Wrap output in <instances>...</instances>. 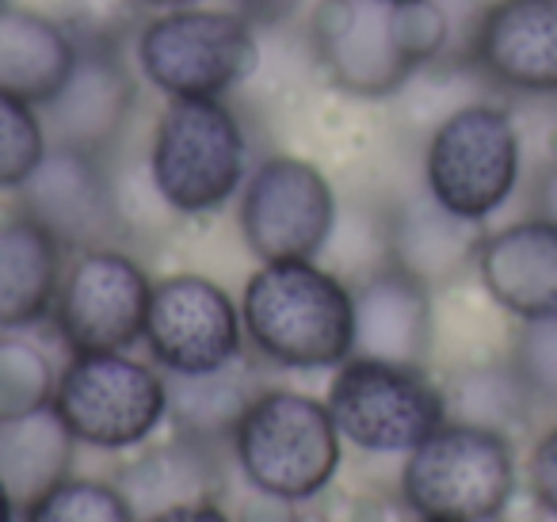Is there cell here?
<instances>
[{"label":"cell","instance_id":"obj_1","mask_svg":"<svg viewBox=\"0 0 557 522\" xmlns=\"http://www.w3.org/2000/svg\"><path fill=\"white\" fill-rule=\"evenodd\" d=\"M447 39L450 20L440 0H318L310 12L313 62L351 100L405 92Z\"/></svg>","mask_w":557,"mask_h":522},{"label":"cell","instance_id":"obj_2","mask_svg":"<svg viewBox=\"0 0 557 522\" xmlns=\"http://www.w3.org/2000/svg\"><path fill=\"white\" fill-rule=\"evenodd\" d=\"M240 328L271 366L336 370L356 351V298L318 260H271L240 290Z\"/></svg>","mask_w":557,"mask_h":522},{"label":"cell","instance_id":"obj_3","mask_svg":"<svg viewBox=\"0 0 557 522\" xmlns=\"http://www.w3.org/2000/svg\"><path fill=\"white\" fill-rule=\"evenodd\" d=\"M240 476L275 504H306L336 481L344 435L325 397L263 385L230 438Z\"/></svg>","mask_w":557,"mask_h":522},{"label":"cell","instance_id":"obj_4","mask_svg":"<svg viewBox=\"0 0 557 522\" xmlns=\"http://www.w3.org/2000/svg\"><path fill=\"white\" fill-rule=\"evenodd\" d=\"M146 172L172 214H218L248 179L240 115L225 100H169L149 134Z\"/></svg>","mask_w":557,"mask_h":522},{"label":"cell","instance_id":"obj_5","mask_svg":"<svg viewBox=\"0 0 557 522\" xmlns=\"http://www.w3.org/2000/svg\"><path fill=\"white\" fill-rule=\"evenodd\" d=\"M141 80L169 100H225L260 65L256 24L233 9H169L134 35Z\"/></svg>","mask_w":557,"mask_h":522},{"label":"cell","instance_id":"obj_6","mask_svg":"<svg viewBox=\"0 0 557 522\" xmlns=\"http://www.w3.org/2000/svg\"><path fill=\"white\" fill-rule=\"evenodd\" d=\"M516 492L508 435L447 420L405 453L401 499L417 519L493 522Z\"/></svg>","mask_w":557,"mask_h":522},{"label":"cell","instance_id":"obj_7","mask_svg":"<svg viewBox=\"0 0 557 522\" xmlns=\"http://www.w3.org/2000/svg\"><path fill=\"white\" fill-rule=\"evenodd\" d=\"M523 169L516 119L500 103H458L424 146V191L466 222H485L511 199Z\"/></svg>","mask_w":557,"mask_h":522},{"label":"cell","instance_id":"obj_8","mask_svg":"<svg viewBox=\"0 0 557 522\" xmlns=\"http://www.w3.org/2000/svg\"><path fill=\"white\" fill-rule=\"evenodd\" d=\"M54 408L77 446L138 450L169 420V382L131 351H77L58 370Z\"/></svg>","mask_w":557,"mask_h":522},{"label":"cell","instance_id":"obj_9","mask_svg":"<svg viewBox=\"0 0 557 522\" xmlns=\"http://www.w3.org/2000/svg\"><path fill=\"white\" fill-rule=\"evenodd\" d=\"M325 405L344 443L363 453H409L447 423L443 385L424 377V370L359 355L336 366Z\"/></svg>","mask_w":557,"mask_h":522},{"label":"cell","instance_id":"obj_10","mask_svg":"<svg viewBox=\"0 0 557 522\" xmlns=\"http://www.w3.org/2000/svg\"><path fill=\"white\" fill-rule=\"evenodd\" d=\"M237 229L260 263L318 260L336 233V191L306 157H263L237 195Z\"/></svg>","mask_w":557,"mask_h":522},{"label":"cell","instance_id":"obj_11","mask_svg":"<svg viewBox=\"0 0 557 522\" xmlns=\"http://www.w3.org/2000/svg\"><path fill=\"white\" fill-rule=\"evenodd\" d=\"M149 298L153 278L131 252L119 245L85 248L65 263L50 321L70 355L131 351L146 336Z\"/></svg>","mask_w":557,"mask_h":522},{"label":"cell","instance_id":"obj_12","mask_svg":"<svg viewBox=\"0 0 557 522\" xmlns=\"http://www.w3.org/2000/svg\"><path fill=\"white\" fill-rule=\"evenodd\" d=\"M149 362L164 374H207L230 366L245 351L240 306L214 278L180 271L153 283L146 313Z\"/></svg>","mask_w":557,"mask_h":522},{"label":"cell","instance_id":"obj_13","mask_svg":"<svg viewBox=\"0 0 557 522\" xmlns=\"http://www.w3.org/2000/svg\"><path fill=\"white\" fill-rule=\"evenodd\" d=\"M16 207L47 225L70 252L119 245V237H126L108 157L81 149L50 146L39 169L16 191Z\"/></svg>","mask_w":557,"mask_h":522},{"label":"cell","instance_id":"obj_14","mask_svg":"<svg viewBox=\"0 0 557 522\" xmlns=\"http://www.w3.org/2000/svg\"><path fill=\"white\" fill-rule=\"evenodd\" d=\"M138 108V77L119 47H77L62 92L42 103L47 141L62 149L111 157Z\"/></svg>","mask_w":557,"mask_h":522},{"label":"cell","instance_id":"obj_15","mask_svg":"<svg viewBox=\"0 0 557 522\" xmlns=\"http://www.w3.org/2000/svg\"><path fill=\"white\" fill-rule=\"evenodd\" d=\"M470 62L504 92L557 96V0H493L473 24Z\"/></svg>","mask_w":557,"mask_h":522},{"label":"cell","instance_id":"obj_16","mask_svg":"<svg viewBox=\"0 0 557 522\" xmlns=\"http://www.w3.org/2000/svg\"><path fill=\"white\" fill-rule=\"evenodd\" d=\"M351 298H356V351L351 355L424 370L435 339L432 286L386 260L363 283L351 286Z\"/></svg>","mask_w":557,"mask_h":522},{"label":"cell","instance_id":"obj_17","mask_svg":"<svg viewBox=\"0 0 557 522\" xmlns=\"http://www.w3.org/2000/svg\"><path fill=\"white\" fill-rule=\"evenodd\" d=\"M478 278L485 294L519 321L557 313V225L523 217L485 233L478 252Z\"/></svg>","mask_w":557,"mask_h":522},{"label":"cell","instance_id":"obj_18","mask_svg":"<svg viewBox=\"0 0 557 522\" xmlns=\"http://www.w3.org/2000/svg\"><path fill=\"white\" fill-rule=\"evenodd\" d=\"M70 248L27 210L0 214V332H27L50 321Z\"/></svg>","mask_w":557,"mask_h":522},{"label":"cell","instance_id":"obj_19","mask_svg":"<svg viewBox=\"0 0 557 522\" xmlns=\"http://www.w3.org/2000/svg\"><path fill=\"white\" fill-rule=\"evenodd\" d=\"M111 481L131 504L134 519L149 522L172 507L214 499L222 488V458L218 446L172 435L169 443L141 446L131 461L115 469Z\"/></svg>","mask_w":557,"mask_h":522},{"label":"cell","instance_id":"obj_20","mask_svg":"<svg viewBox=\"0 0 557 522\" xmlns=\"http://www.w3.org/2000/svg\"><path fill=\"white\" fill-rule=\"evenodd\" d=\"M481 222L450 214L432 195L401 202L386 222V256L389 263L405 268L428 286H443L458 278L466 268L478 263L481 252Z\"/></svg>","mask_w":557,"mask_h":522},{"label":"cell","instance_id":"obj_21","mask_svg":"<svg viewBox=\"0 0 557 522\" xmlns=\"http://www.w3.org/2000/svg\"><path fill=\"white\" fill-rule=\"evenodd\" d=\"M73 62L77 39L62 20L12 0L0 4V92L42 108L62 92Z\"/></svg>","mask_w":557,"mask_h":522},{"label":"cell","instance_id":"obj_22","mask_svg":"<svg viewBox=\"0 0 557 522\" xmlns=\"http://www.w3.org/2000/svg\"><path fill=\"white\" fill-rule=\"evenodd\" d=\"M164 382H169L172 431L195 443H210L218 450L230 446L245 408L263 389L256 385V370L245 362V355L207 374H164Z\"/></svg>","mask_w":557,"mask_h":522},{"label":"cell","instance_id":"obj_23","mask_svg":"<svg viewBox=\"0 0 557 522\" xmlns=\"http://www.w3.org/2000/svg\"><path fill=\"white\" fill-rule=\"evenodd\" d=\"M73 446L77 438L70 435L54 405L0 420V481L9 496L27 507L58 481H65L73 465Z\"/></svg>","mask_w":557,"mask_h":522},{"label":"cell","instance_id":"obj_24","mask_svg":"<svg viewBox=\"0 0 557 522\" xmlns=\"http://www.w3.org/2000/svg\"><path fill=\"white\" fill-rule=\"evenodd\" d=\"M443 400H447V420L500 431V435L519 427L534 408L531 389L511 366V359L455 370L450 382L443 385Z\"/></svg>","mask_w":557,"mask_h":522},{"label":"cell","instance_id":"obj_25","mask_svg":"<svg viewBox=\"0 0 557 522\" xmlns=\"http://www.w3.org/2000/svg\"><path fill=\"white\" fill-rule=\"evenodd\" d=\"M58 370L39 344L20 332H0V420L54 405Z\"/></svg>","mask_w":557,"mask_h":522},{"label":"cell","instance_id":"obj_26","mask_svg":"<svg viewBox=\"0 0 557 522\" xmlns=\"http://www.w3.org/2000/svg\"><path fill=\"white\" fill-rule=\"evenodd\" d=\"M24 522H138L115 481L65 476L35 504L24 507Z\"/></svg>","mask_w":557,"mask_h":522},{"label":"cell","instance_id":"obj_27","mask_svg":"<svg viewBox=\"0 0 557 522\" xmlns=\"http://www.w3.org/2000/svg\"><path fill=\"white\" fill-rule=\"evenodd\" d=\"M47 126L35 103L0 92V191H20L47 157Z\"/></svg>","mask_w":557,"mask_h":522},{"label":"cell","instance_id":"obj_28","mask_svg":"<svg viewBox=\"0 0 557 522\" xmlns=\"http://www.w3.org/2000/svg\"><path fill=\"white\" fill-rule=\"evenodd\" d=\"M58 20L77 39V47L126 50V42H134L149 16L141 0H62Z\"/></svg>","mask_w":557,"mask_h":522},{"label":"cell","instance_id":"obj_29","mask_svg":"<svg viewBox=\"0 0 557 522\" xmlns=\"http://www.w3.org/2000/svg\"><path fill=\"white\" fill-rule=\"evenodd\" d=\"M508 359L531 389L534 405L557 408V313L519 324Z\"/></svg>","mask_w":557,"mask_h":522},{"label":"cell","instance_id":"obj_30","mask_svg":"<svg viewBox=\"0 0 557 522\" xmlns=\"http://www.w3.org/2000/svg\"><path fill=\"white\" fill-rule=\"evenodd\" d=\"M527 481L542 507L557 519V423L531 446L527 458Z\"/></svg>","mask_w":557,"mask_h":522},{"label":"cell","instance_id":"obj_31","mask_svg":"<svg viewBox=\"0 0 557 522\" xmlns=\"http://www.w3.org/2000/svg\"><path fill=\"white\" fill-rule=\"evenodd\" d=\"M531 217L557 225V157L534 176L531 184Z\"/></svg>","mask_w":557,"mask_h":522},{"label":"cell","instance_id":"obj_32","mask_svg":"<svg viewBox=\"0 0 557 522\" xmlns=\"http://www.w3.org/2000/svg\"><path fill=\"white\" fill-rule=\"evenodd\" d=\"M233 4H237V12H245V16L260 27L283 24V20H290L302 9V0H233Z\"/></svg>","mask_w":557,"mask_h":522},{"label":"cell","instance_id":"obj_33","mask_svg":"<svg viewBox=\"0 0 557 522\" xmlns=\"http://www.w3.org/2000/svg\"><path fill=\"white\" fill-rule=\"evenodd\" d=\"M149 522H233V519L218 507V499H202V504L172 507V511L157 514V519H149Z\"/></svg>","mask_w":557,"mask_h":522},{"label":"cell","instance_id":"obj_34","mask_svg":"<svg viewBox=\"0 0 557 522\" xmlns=\"http://www.w3.org/2000/svg\"><path fill=\"white\" fill-rule=\"evenodd\" d=\"M16 511H20V504L9 496V488L0 481V522H16Z\"/></svg>","mask_w":557,"mask_h":522},{"label":"cell","instance_id":"obj_35","mask_svg":"<svg viewBox=\"0 0 557 522\" xmlns=\"http://www.w3.org/2000/svg\"><path fill=\"white\" fill-rule=\"evenodd\" d=\"M146 9L169 12V9H191V4H207V0H141Z\"/></svg>","mask_w":557,"mask_h":522},{"label":"cell","instance_id":"obj_36","mask_svg":"<svg viewBox=\"0 0 557 522\" xmlns=\"http://www.w3.org/2000/svg\"><path fill=\"white\" fill-rule=\"evenodd\" d=\"M240 522H295V519L283 511H260V514H248V519H240Z\"/></svg>","mask_w":557,"mask_h":522},{"label":"cell","instance_id":"obj_37","mask_svg":"<svg viewBox=\"0 0 557 522\" xmlns=\"http://www.w3.org/2000/svg\"><path fill=\"white\" fill-rule=\"evenodd\" d=\"M417 522H447V519H417Z\"/></svg>","mask_w":557,"mask_h":522},{"label":"cell","instance_id":"obj_38","mask_svg":"<svg viewBox=\"0 0 557 522\" xmlns=\"http://www.w3.org/2000/svg\"><path fill=\"white\" fill-rule=\"evenodd\" d=\"M0 4H9V0H0Z\"/></svg>","mask_w":557,"mask_h":522}]
</instances>
